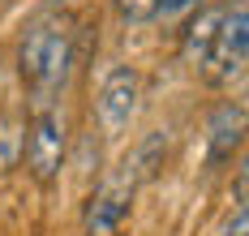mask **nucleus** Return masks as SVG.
<instances>
[{
	"label": "nucleus",
	"instance_id": "obj_1",
	"mask_svg": "<svg viewBox=\"0 0 249 236\" xmlns=\"http://www.w3.org/2000/svg\"><path fill=\"white\" fill-rule=\"evenodd\" d=\"M73 65H77L73 30H69V22L60 13H43L22 30V39H18V73L43 99V107H52V99L65 90Z\"/></svg>",
	"mask_w": 249,
	"mask_h": 236
},
{
	"label": "nucleus",
	"instance_id": "obj_2",
	"mask_svg": "<svg viewBox=\"0 0 249 236\" xmlns=\"http://www.w3.org/2000/svg\"><path fill=\"white\" fill-rule=\"evenodd\" d=\"M26 172L35 176L39 185H56L65 163H69V120L65 112L52 103V107H39L30 120H26Z\"/></svg>",
	"mask_w": 249,
	"mask_h": 236
},
{
	"label": "nucleus",
	"instance_id": "obj_3",
	"mask_svg": "<svg viewBox=\"0 0 249 236\" xmlns=\"http://www.w3.org/2000/svg\"><path fill=\"white\" fill-rule=\"evenodd\" d=\"M245 60H249V0H232V4H224L202 78L211 86H228L245 73Z\"/></svg>",
	"mask_w": 249,
	"mask_h": 236
},
{
	"label": "nucleus",
	"instance_id": "obj_4",
	"mask_svg": "<svg viewBox=\"0 0 249 236\" xmlns=\"http://www.w3.org/2000/svg\"><path fill=\"white\" fill-rule=\"evenodd\" d=\"M138 107H142V73L133 65H112L95 95V120L103 137H124L138 120Z\"/></svg>",
	"mask_w": 249,
	"mask_h": 236
},
{
	"label": "nucleus",
	"instance_id": "obj_5",
	"mask_svg": "<svg viewBox=\"0 0 249 236\" xmlns=\"http://www.w3.org/2000/svg\"><path fill=\"white\" fill-rule=\"evenodd\" d=\"M133 193H138V181L121 163V172L103 176L90 189V198L82 206V236H121L124 219H129V206H133Z\"/></svg>",
	"mask_w": 249,
	"mask_h": 236
},
{
	"label": "nucleus",
	"instance_id": "obj_6",
	"mask_svg": "<svg viewBox=\"0 0 249 236\" xmlns=\"http://www.w3.org/2000/svg\"><path fill=\"white\" fill-rule=\"evenodd\" d=\"M245 146V107L241 103H219L206 120V163L224 168L232 155H241Z\"/></svg>",
	"mask_w": 249,
	"mask_h": 236
},
{
	"label": "nucleus",
	"instance_id": "obj_7",
	"mask_svg": "<svg viewBox=\"0 0 249 236\" xmlns=\"http://www.w3.org/2000/svg\"><path fill=\"white\" fill-rule=\"evenodd\" d=\"M219 17H224V4H219V9H206V4H202L198 13L185 17V30H180V60H185L194 73L206 69V56H211V43H215Z\"/></svg>",
	"mask_w": 249,
	"mask_h": 236
},
{
	"label": "nucleus",
	"instance_id": "obj_8",
	"mask_svg": "<svg viewBox=\"0 0 249 236\" xmlns=\"http://www.w3.org/2000/svg\"><path fill=\"white\" fill-rule=\"evenodd\" d=\"M168 146H172V137H168V129H150L138 146H133V155L124 159V168H129V176L138 185L155 181L159 172H163V163H168Z\"/></svg>",
	"mask_w": 249,
	"mask_h": 236
},
{
	"label": "nucleus",
	"instance_id": "obj_9",
	"mask_svg": "<svg viewBox=\"0 0 249 236\" xmlns=\"http://www.w3.org/2000/svg\"><path fill=\"white\" fill-rule=\"evenodd\" d=\"M26 151V116L22 112H0V176L22 168Z\"/></svg>",
	"mask_w": 249,
	"mask_h": 236
},
{
	"label": "nucleus",
	"instance_id": "obj_10",
	"mask_svg": "<svg viewBox=\"0 0 249 236\" xmlns=\"http://www.w3.org/2000/svg\"><path fill=\"white\" fill-rule=\"evenodd\" d=\"M206 0H155V17L150 22H163V26H180L189 13H198Z\"/></svg>",
	"mask_w": 249,
	"mask_h": 236
},
{
	"label": "nucleus",
	"instance_id": "obj_11",
	"mask_svg": "<svg viewBox=\"0 0 249 236\" xmlns=\"http://www.w3.org/2000/svg\"><path fill=\"white\" fill-rule=\"evenodd\" d=\"M112 4H116V17L121 22H133V26L155 17V0H112Z\"/></svg>",
	"mask_w": 249,
	"mask_h": 236
},
{
	"label": "nucleus",
	"instance_id": "obj_12",
	"mask_svg": "<svg viewBox=\"0 0 249 236\" xmlns=\"http://www.w3.org/2000/svg\"><path fill=\"white\" fill-rule=\"evenodd\" d=\"M215 236H249V210H245V206H236V210L224 219V228H219Z\"/></svg>",
	"mask_w": 249,
	"mask_h": 236
},
{
	"label": "nucleus",
	"instance_id": "obj_13",
	"mask_svg": "<svg viewBox=\"0 0 249 236\" xmlns=\"http://www.w3.org/2000/svg\"><path fill=\"white\" fill-rule=\"evenodd\" d=\"M56 4H65V9H77V4H86V0H56Z\"/></svg>",
	"mask_w": 249,
	"mask_h": 236
}]
</instances>
